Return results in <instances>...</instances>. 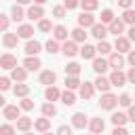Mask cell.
I'll return each mask as SVG.
<instances>
[{"mask_svg":"<svg viewBox=\"0 0 135 135\" xmlns=\"http://www.w3.org/2000/svg\"><path fill=\"white\" fill-rule=\"evenodd\" d=\"M99 105H101L103 110H114V108L118 105V97H116L114 93H103V95H101Z\"/></svg>","mask_w":135,"mask_h":135,"instance_id":"6da1fadb","label":"cell"},{"mask_svg":"<svg viewBox=\"0 0 135 135\" xmlns=\"http://www.w3.org/2000/svg\"><path fill=\"white\" fill-rule=\"evenodd\" d=\"M110 68H112V65H110L108 59H103V57H95V59H93V70H95L99 76H103Z\"/></svg>","mask_w":135,"mask_h":135,"instance_id":"7a4b0ae2","label":"cell"},{"mask_svg":"<svg viewBox=\"0 0 135 135\" xmlns=\"http://www.w3.org/2000/svg\"><path fill=\"white\" fill-rule=\"evenodd\" d=\"M114 49H116V53H131V40L127 36H118L114 42Z\"/></svg>","mask_w":135,"mask_h":135,"instance_id":"3957f363","label":"cell"},{"mask_svg":"<svg viewBox=\"0 0 135 135\" xmlns=\"http://www.w3.org/2000/svg\"><path fill=\"white\" fill-rule=\"evenodd\" d=\"M0 68H2V70H13V68H17V57L11 55V53H4V55L0 57Z\"/></svg>","mask_w":135,"mask_h":135,"instance_id":"277c9868","label":"cell"},{"mask_svg":"<svg viewBox=\"0 0 135 135\" xmlns=\"http://www.w3.org/2000/svg\"><path fill=\"white\" fill-rule=\"evenodd\" d=\"M110 82H112V86H124L129 80H127V74H122L120 70H114L110 74Z\"/></svg>","mask_w":135,"mask_h":135,"instance_id":"5b68a950","label":"cell"},{"mask_svg":"<svg viewBox=\"0 0 135 135\" xmlns=\"http://www.w3.org/2000/svg\"><path fill=\"white\" fill-rule=\"evenodd\" d=\"M19 105H4V110H2V116L6 118V120H19L21 116H19Z\"/></svg>","mask_w":135,"mask_h":135,"instance_id":"8992f818","label":"cell"},{"mask_svg":"<svg viewBox=\"0 0 135 135\" xmlns=\"http://www.w3.org/2000/svg\"><path fill=\"white\" fill-rule=\"evenodd\" d=\"M93 25H95L93 13H86V11H84V13L78 17V27H84V30H86V27H93Z\"/></svg>","mask_w":135,"mask_h":135,"instance_id":"52a82bcc","label":"cell"},{"mask_svg":"<svg viewBox=\"0 0 135 135\" xmlns=\"http://www.w3.org/2000/svg\"><path fill=\"white\" fill-rule=\"evenodd\" d=\"M108 34H110V32H108V27H105L103 23H95V25L91 27V36H95L97 40H105Z\"/></svg>","mask_w":135,"mask_h":135,"instance_id":"ba28073f","label":"cell"},{"mask_svg":"<svg viewBox=\"0 0 135 135\" xmlns=\"http://www.w3.org/2000/svg\"><path fill=\"white\" fill-rule=\"evenodd\" d=\"M23 68H25L27 72H36V70L42 68V61H40L38 57H25V59H23Z\"/></svg>","mask_w":135,"mask_h":135,"instance_id":"9c48e42d","label":"cell"},{"mask_svg":"<svg viewBox=\"0 0 135 135\" xmlns=\"http://www.w3.org/2000/svg\"><path fill=\"white\" fill-rule=\"evenodd\" d=\"M89 118L82 114V112H76L74 116H72V127H76V129H84V127H89Z\"/></svg>","mask_w":135,"mask_h":135,"instance_id":"30bf717a","label":"cell"},{"mask_svg":"<svg viewBox=\"0 0 135 135\" xmlns=\"http://www.w3.org/2000/svg\"><path fill=\"white\" fill-rule=\"evenodd\" d=\"M27 17H30L32 21H40V19L44 17V8H42L40 4H34V6L27 8Z\"/></svg>","mask_w":135,"mask_h":135,"instance_id":"8fae6325","label":"cell"},{"mask_svg":"<svg viewBox=\"0 0 135 135\" xmlns=\"http://www.w3.org/2000/svg\"><path fill=\"white\" fill-rule=\"evenodd\" d=\"M108 32H110V34H114V36L118 38V36L124 32V21H122V19H114V21L108 25Z\"/></svg>","mask_w":135,"mask_h":135,"instance_id":"7c38bea8","label":"cell"},{"mask_svg":"<svg viewBox=\"0 0 135 135\" xmlns=\"http://www.w3.org/2000/svg\"><path fill=\"white\" fill-rule=\"evenodd\" d=\"M55 80H57V74H55L53 70H44V72L40 74V84L53 86V84H55Z\"/></svg>","mask_w":135,"mask_h":135,"instance_id":"4fadbf2b","label":"cell"},{"mask_svg":"<svg viewBox=\"0 0 135 135\" xmlns=\"http://www.w3.org/2000/svg\"><path fill=\"white\" fill-rule=\"evenodd\" d=\"M17 42H19V36H17V34L4 32V36H2V44H4L6 49H15V46H17Z\"/></svg>","mask_w":135,"mask_h":135,"instance_id":"5bb4252c","label":"cell"},{"mask_svg":"<svg viewBox=\"0 0 135 135\" xmlns=\"http://www.w3.org/2000/svg\"><path fill=\"white\" fill-rule=\"evenodd\" d=\"M40 49H42V44H40L38 40H27V44H25V53H27V57H36V55L40 53Z\"/></svg>","mask_w":135,"mask_h":135,"instance_id":"9a60e30c","label":"cell"},{"mask_svg":"<svg viewBox=\"0 0 135 135\" xmlns=\"http://www.w3.org/2000/svg\"><path fill=\"white\" fill-rule=\"evenodd\" d=\"M89 129H91V133H93V135H99V133H103V129H105V122H103L101 118H91V122H89Z\"/></svg>","mask_w":135,"mask_h":135,"instance_id":"2e32d148","label":"cell"},{"mask_svg":"<svg viewBox=\"0 0 135 135\" xmlns=\"http://www.w3.org/2000/svg\"><path fill=\"white\" fill-rule=\"evenodd\" d=\"M53 38L57 40V42H68V27L65 25H55V30H53Z\"/></svg>","mask_w":135,"mask_h":135,"instance_id":"e0dca14e","label":"cell"},{"mask_svg":"<svg viewBox=\"0 0 135 135\" xmlns=\"http://www.w3.org/2000/svg\"><path fill=\"white\" fill-rule=\"evenodd\" d=\"M61 53H63L65 57H74V55L78 53V46H76V42H74V40H68V42H63V46H61Z\"/></svg>","mask_w":135,"mask_h":135,"instance_id":"ac0fdd59","label":"cell"},{"mask_svg":"<svg viewBox=\"0 0 135 135\" xmlns=\"http://www.w3.org/2000/svg\"><path fill=\"white\" fill-rule=\"evenodd\" d=\"M108 61H110V65H112L114 70H120V68L124 65V61H127V59L122 57V53H112Z\"/></svg>","mask_w":135,"mask_h":135,"instance_id":"d6986e66","label":"cell"},{"mask_svg":"<svg viewBox=\"0 0 135 135\" xmlns=\"http://www.w3.org/2000/svg\"><path fill=\"white\" fill-rule=\"evenodd\" d=\"M110 86H112L110 78H105V76H97V80H95V89H99L101 93H110Z\"/></svg>","mask_w":135,"mask_h":135,"instance_id":"ffe728a7","label":"cell"},{"mask_svg":"<svg viewBox=\"0 0 135 135\" xmlns=\"http://www.w3.org/2000/svg\"><path fill=\"white\" fill-rule=\"evenodd\" d=\"M93 93H95V82H82V86H80V97H82V99H91Z\"/></svg>","mask_w":135,"mask_h":135,"instance_id":"44dd1931","label":"cell"},{"mask_svg":"<svg viewBox=\"0 0 135 135\" xmlns=\"http://www.w3.org/2000/svg\"><path fill=\"white\" fill-rule=\"evenodd\" d=\"M11 78L17 80V82H25V78H27V70H25V68H13V70H11Z\"/></svg>","mask_w":135,"mask_h":135,"instance_id":"7402d4cb","label":"cell"},{"mask_svg":"<svg viewBox=\"0 0 135 135\" xmlns=\"http://www.w3.org/2000/svg\"><path fill=\"white\" fill-rule=\"evenodd\" d=\"M32 124H34V120H32L30 116H21V118L17 120V131H21V133H27Z\"/></svg>","mask_w":135,"mask_h":135,"instance_id":"603a6c76","label":"cell"},{"mask_svg":"<svg viewBox=\"0 0 135 135\" xmlns=\"http://www.w3.org/2000/svg\"><path fill=\"white\" fill-rule=\"evenodd\" d=\"M32 34H34V27H32V25H27V23H23V25H19V27H17V36H19V38L30 40V38H32Z\"/></svg>","mask_w":135,"mask_h":135,"instance_id":"cb8c5ba5","label":"cell"},{"mask_svg":"<svg viewBox=\"0 0 135 135\" xmlns=\"http://www.w3.org/2000/svg\"><path fill=\"white\" fill-rule=\"evenodd\" d=\"M95 53H97V46H91V44H82V49H80V55H82V59H95Z\"/></svg>","mask_w":135,"mask_h":135,"instance_id":"d4e9b609","label":"cell"},{"mask_svg":"<svg viewBox=\"0 0 135 135\" xmlns=\"http://www.w3.org/2000/svg\"><path fill=\"white\" fill-rule=\"evenodd\" d=\"M44 97H46V101H57V99H61V93H59V89H55V86H46V91H44Z\"/></svg>","mask_w":135,"mask_h":135,"instance_id":"484cf974","label":"cell"},{"mask_svg":"<svg viewBox=\"0 0 135 135\" xmlns=\"http://www.w3.org/2000/svg\"><path fill=\"white\" fill-rule=\"evenodd\" d=\"M82 82L78 80V76H65V89L68 91H74V89H80Z\"/></svg>","mask_w":135,"mask_h":135,"instance_id":"4316f807","label":"cell"},{"mask_svg":"<svg viewBox=\"0 0 135 135\" xmlns=\"http://www.w3.org/2000/svg\"><path fill=\"white\" fill-rule=\"evenodd\" d=\"M34 127L40 131V133H46L49 131V127H51V118H46V116H42V118H38L36 122H34Z\"/></svg>","mask_w":135,"mask_h":135,"instance_id":"83f0119b","label":"cell"},{"mask_svg":"<svg viewBox=\"0 0 135 135\" xmlns=\"http://www.w3.org/2000/svg\"><path fill=\"white\" fill-rule=\"evenodd\" d=\"M70 34H72V40H74V42H84V40H86L84 27H76V30H72Z\"/></svg>","mask_w":135,"mask_h":135,"instance_id":"f1b7e54d","label":"cell"},{"mask_svg":"<svg viewBox=\"0 0 135 135\" xmlns=\"http://www.w3.org/2000/svg\"><path fill=\"white\" fill-rule=\"evenodd\" d=\"M127 120H129V116L122 114V112H114V114H112V122H114V127H124Z\"/></svg>","mask_w":135,"mask_h":135,"instance_id":"f546056e","label":"cell"},{"mask_svg":"<svg viewBox=\"0 0 135 135\" xmlns=\"http://www.w3.org/2000/svg\"><path fill=\"white\" fill-rule=\"evenodd\" d=\"M25 15H27V13H23L21 4H15V6L11 8V17H13V21H21V19H23Z\"/></svg>","mask_w":135,"mask_h":135,"instance_id":"4dcf8cb0","label":"cell"},{"mask_svg":"<svg viewBox=\"0 0 135 135\" xmlns=\"http://www.w3.org/2000/svg\"><path fill=\"white\" fill-rule=\"evenodd\" d=\"M13 93H15V97H21V99H23V97H27L30 86H27V84H23V82H19V84L13 89Z\"/></svg>","mask_w":135,"mask_h":135,"instance_id":"1f68e13d","label":"cell"},{"mask_svg":"<svg viewBox=\"0 0 135 135\" xmlns=\"http://www.w3.org/2000/svg\"><path fill=\"white\" fill-rule=\"evenodd\" d=\"M80 70H82V68H80V63H76V61H72V63L65 65V74H68V76H78Z\"/></svg>","mask_w":135,"mask_h":135,"instance_id":"d6a6232c","label":"cell"},{"mask_svg":"<svg viewBox=\"0 0 135 135\" xmlns=\"http://www.w3.org/2000/svg\"><path fill=\"white\" fill-rule=\"evenodd\" d=\"M61 101H63L65 105H74V103H76V95H74L72 91H68V89H65V91L61 93Z\"/></svg>","mask_w":135,"mask_h":135,"instance_id":"836d02e7","label":"cell"},{"mask_svg":"<svg viewBox=\"0 0 135 135\" xmlns=\"http://www.w3.org/2000/svg\"><path fill=\"white\" fill-rule=\"evenodd\" d=\"M122 21L129 23V25H135V8H127L122 13Z\"/></svg>","mask_w":135,"mask_h":135,"instance_id":"e575fe53","label":"cell"},{"mask_svg":"<svg viewBox=\"0 0 135 135\" xmlns=\"http://www.w3.org/2000/svg\"><path fill=\"white\" fill-rule=\"evenodd\" d=\"M80 4H82V8H84L86 13H91V11L99 8V2H97V0H80Z\"/></svg>","mask_w":135,"mask_h":135,"instance_id":"d590c367","label":"cell"},{"mask_svg":"<svg viewBox=\"0 0 135 135\" xmlns=\"http://www.w3.org/2000/svg\"><path fill=\"white\" fill-rule=\"evenodd\" d=\"M55 114H57V108H55L53 103H44V105H42V116L51 118V116H55Z\"/></svg>","mask_w":135,"mask_h":135,"instance_id":"8d00e7d4","label":"cell"},{"mask_svg":"<svg viewBox=\"0 0 135 135\" xmlns=\"http://www.w3.org/2000/svg\"><path fill=\"white\" fill-rule=\"evenodd\" d=\"M46 51H49L51 55H55V53H59V51H61V46H59V42L53 38V40H49V42H46Z\"/></svg>","mask_w":135,"mask_h":135,"instance_id":"74e56055","label":"cell"},{"mask_svg":"<svg viewBox=\"0 0 135 135\" xmlns=\"http://www.w3.org/2000/svg\"><path fill=\"white\" fill-rule=\"evenodd\" d=\"M112 21H114V13H112L110 8H105V11H101V23H108V25H110Z\"/></svg>","mask_w":135,"mask_h":135,"instance_id":"f35d334b","label":"cell"},{"mask_svg":"<svg viewBox=\"0 0 135 135\" xmlns=\"http://www.w3.org/2000/svg\"><path fill=\"white\" fill-rule=\"evenodd\" d=\"M38 30H40V32H51V30H55V27H53V23H51L49 19H40V21H38Z\"/></svg>","mask_w":135,"mask_h":135,"instance_id":"ab89813d","label":"cell"},{"mask_svg":"<svg viewBox=\"0 0 135 135\" xmlns=\"http://www.w3.org/2000/svg\"><path fill=\"white\" fill-rule=\"evenodd\" d=\"M110 51H112L110 42H105V40H99V44H97V53H101V55H108Z\"/></svg>","mask_w":135,"mask_h":135,"instance_id":"60d3db41","label":"cell"},{"mask_svg":"<svg viewBox=\"0 0 135 135\" xmlns=\"http://www.w3.org/2000/svg\"><path fill=\"white\" fill-rule=\"evenodd\" d=\"M118 105H122V108H131V95L122 93V95L118 97Z\"/></svg>","mask_w":135,"mask_h":135,"instance_id":"b9f144b4","label":"cell"},{"mask_svg":"<svg viewBox=\"0 0 135 135\" xmlns=\"http://www.w3.org/2000/svg\"><path fill=\"white\" fill-rule=\"evenodd\" d=\"M19 108L27 112V110H32V108H34V101H32L30 97H23V99H21V103H19Z\"/></svg>","mask_w":135,"mask_h":135,"instance_id":"7bdbcfd3","label":"cell"},{"mask_svg":"<svg viewBox=\"0 0 135 135\" xmlns=\"http://www.w3.org/2000/svg\"><path fill=\"white\" fill-rule=\"evenodd\" d=\"M65 11H68L65 6H55V8H53V15H55L57 19H63V17H65Z\"/></svg>","mask_w":135,"mask_h":135,"instance_id":"ee69618b","label":"cell"},{"mask_svg":"<svg viewBox=\"0 0 135 135\" xmlns=\"http://www.w3.org/2000/svg\"><path fill=\"white\" fill-rule=\"evenodd\" d=\"M0 135H15V129L11 124H2L0 127Z\"/></svg>","mask_w":135,"mask_h":135,"instance_id":"f6af8a7d","label":"cell"},{"mask_svg":"<svg viewBox=\"0 0 135 135\" xmlns=\"http://www.w3.org/2000/svg\"><path fill=\"white\" fill-rule=\"evenodd\" d=\"M0 89H2V91H8V89H11V78L2 76V78H0Z\"/></svg>","mask_w":135,"mask_h":135,"instance_id":"bcb514c9","label":"cell"},{"mask_svg":"<svg viewBox=\"0 0 135 135\" xmlns=\"http://www.w3.org/2000/svg\"><path fill=\"white\" fill-rule=\"evenodd\" d=\"M80 4V0H63V6L68 8V11H72V8H76Z\"/></svg>","mask_w":135,"mask_h":135,"instance_id":"7dc6e473","label":"cell"},{"mask_svg":"<svg viewBox=\"0 0 135 135\" xmlns=\"http://www.w3.org/2000/svg\"><path fill=\"white\" fill-rule=\"evenodd\" d=\"M55 135H72V129L68 127V124H61L59 129H57V133Z\"/></svg>","mask_w":135,"mask_h":135,"instance_id":"c3c4849f","label":"cell"},{"mask_svg":"<svg viewBox=\"0 0 135 135\" xmlns=\"http://www.w3.org/2000/svg\"><path fill=\"white\" fill-rule=\"evenodd\" d=\"M0 27H2V32L8 30V17L6 15H0Z\"/></svg>","mask_w":135,"mask_h":135,"instance_id":"681fc988","label":"cell"},{"mask_svg":"<svg viewBox=\"0 0 135 135\" xmlns=\"http://www.w3.org/2000/svg\"><path fill=\"white\" fill-rule=\"evenodd\" d=\"M127 80H129L131 84H135V68H131V70L127 72Z\"/></svg>","mask_w":135,"mask_h":135,"instance_id":"f907efd6","label":"cell"},{"mask_svg":"<svg viewBox=\"0 0 135 135\" xmlns=\"http://www.w3.org/2000/svg\"><path fill=\"white\" fill-rule=\"evenodd\" d=\"M112 135H129V133H127V129H124V127H114Z\"/></svg>","mask_w":135,"mask_h":135,"instance_id":"816d5d0a","label":"cell"},{"mask_svg":"<svg viewBox=\"0 0 135 135\" xmlns=\"http://www.w3.org/2000/svg\"><path fill=\"white\" fill-rule=\"evenodd\" d=\"M127 63H129L131 68H135V51H131V53H129V57H127Z\"/></svg>","mask_w":135,"mask_h":135,"instance_id":"f5cc1de1","label":"cell"},{"mask_svg":"<svg viewBox=\"0 0 135 135\" xmlns=\"http://www.w3.org/2000/svg\"><path fill=\"white\" fill-rule=\"evenodd\" d=\"M118 4L127 11V8H131V4H133V0H118Z\"/></svg>","mask_w":135,"mask_h":135,"instance_id":"db71d44e","label":"cell"},{"mask_svg":"<svg viewBox=\"0 0 135 135\" xmlns=\"http://www.w3.org/2000/svg\"><path fill=\"white\" fill-rule=\"evenodd\" d=\"M127 116H129V120H131V122H135V105H131V108H129V114H127Z\"/></svg>","mask_w":135,"mask_h":135,"instance_id":"11a10c76","label":"cell"},{"mask_svg":"<svg viewBox=\"0 0 135 135\" xmlns=\"http://www.w3.org/2000/svg\"><path fill=\"white\" fill-rule=\"evenodd\" d=\"M129 40H135V25H131V30H129V36H127Z\"/></svg>","mask_w":135,"mask_h":135,"instance_id":"9f6ffc18","label":"cell"},{"mask_svg":"<svg viewBox=\"0 0 135 135\" xmlns=\"http://www.w3.org/2000/svg\"><path fill=\"white\" fill-rule=\"evenodd\" d=\"M32 0H17V4H30Z\"/></svg>","mask_w":135,"mask_h":135,"instance_id":"6f0895ef","label":"cell"},{"mask_svg":"<svg viewBox=\"0 0 135 135\" xmlns=\"http://www.w3.org/2000/svg\"><path fill=\"white\" fill-rule=\"evenodd\" d=\"M34 2H36V4H40V6H42V4H44V2H46V0H34Z\"/></svg>","mask_w":135,"mask_h":135,"instance_id":"680465c9","label":"cell"},{"mask_svg":"<svg viewBox=\"0 0 135 135\" xmlns=\"http://www.w3.org/2000/svg\"><path fill=\"white\" fill-rule=\"evenodd\" d=\"M40 135H53V133H49V131H46V133H40Z\"/></svg>","mask_w":135,"mask_h":135,"instance_id":"91938a15","label":"cell"},{"mask_svg":"<svg viewBox=\"0 0 135 135\" xmlns=\"http://www.w3.org/2000/svg\"><path fill=\"white\" fill-rule=\"evenodd\" d=\"M23 135H34V133H30V131H27V133H23Z\"/></svg>","mask_w":135,"mask_h":135,"instance_id":"94428289","label":"cell"},{"mask_svg":"<svg viewBox=\"0 0 135 135\" xmlns=\"http://www.w3.org/2000/svg\"><path fill=\"white\" fill-rule=\"evenodd\" d=\"M91 135H93V133H91Z\"/></svg>","mask_w":135,"mask_h":135,"instance_id":"6125c7cd","label":"cell"},{"mask_svg":"<svg viewBox=\"0 0 135 135\" xmlns=\"http://www.w3.org/2000/svg\"><path fill=\"white\" fill-rule=\"evenodd\" d=\"M116 2H118V0H116Z\"/></svg>","mask_w":135,"mask_h":135,"instance_id":"be15d7a7","label":"cell"}]
</instances>
